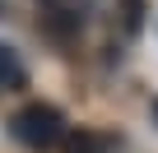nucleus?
Instances as JSON below:
<instances>
[{
    "instance_id": "obj_1",
    "label": "nucleus",
    "mask_w": 158,
    "mask_h": 153,
    "mask_svg": "<svg viewBox=\"0 0 158 153\" xmlns=\"http://www.w3.org/2000/svg\"><path fill=\"white\" fill-rule=\"evenodd\" d=\"M10 130H14V139L28 144L33 153H47V148H60V139H65V116H60L51 102H28V107L14 111Z\"/></svg>"
},
{
    "instance_id": "obj_2",
    "label": "nucleus",
    "mask_w": 158,
    "mask_h": 153,
    "mask_svg": "<svg viewBox=\"0 0 158 153\" xmlns=\"http://www.w3.org/2000/svg\"><path fill=\"white\" fill-rule=\"evenodd\" d=\"M23 84H28V65L19 60L14 46H0V88L14 93V88H23Z\"/></svg>"
},
{
    "instance_id": "obj_3",
    "label": "nucleus",
    "mask_w": 158,
    "mask_h": 153,
    "mask_svg": "<svg viewBox=\"0 0 158 153\" xmlns=\"http://www.w3.org/2000/svg\"><path fill=\"white\" fill-rule=\"evenodd\" d=\"M60 153H107V139L98 130H65Z\"/></svg>"
},
{
    "instance_id": "obj_4",
    "label": "nucleus",
    "mask_w": 158,
    "mask_h": 153,
    "mask_svg": "<svg viewBox=\"0 0 158 153\" xmlns=\"http://www.w3.org/2000/svg\"><path fill=\"white\" fill-rule=\"evenodd\" d=\"M47 5H51L56 14H65V19H84L93 0H47Z\"/></svg>"
}]
</instances>
